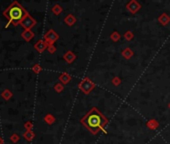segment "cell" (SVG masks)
Instances as JSON below:
<instances>
[{
  "instance_id": "9a60e30c",
  "label": "cell",
  "mask_w": 170,
  "mask_h": 144,
  "mask_svg": "<svg viewBox=\"0 0 170 144\" xmlns=\"http://www.w3.org/2000/svg\"><path fill=\"white\" fill-rule=\"evenodd\" d=\"M48 49L50 52H54V51H55V48H54V46H52V45H48Z\"/></svg>"
},
{
  "instance_id": "2e32d148",
  "label": "cell",
  "mask_w": 170,
  "mask_h": 144,
  "mask_svg": "<svg viewBox=\"0 0 170 144\" xmlns=\"http://www.w3.org/2000/svg\"><path fill=\"white\" fill-rule=\"evenodd\" d=\"M25 135H26V138H27V139H29V140H30V139H31V138H32V134H31V133H30V132H27Z\"/></svg>"
},
{
  "instance_id": "6da1fadb",
  "label": "cell",
  "mask_w": 170,
  "mask_h": 144,
  "mask_svg": "<svg viewBox=\"0 0 170 144\" xmlns=\"http://www.w3.org/2000/svg\"><path fill=\"white\" fill-rule=\"evenodd\" d=\"M82 123L88 128L92 133H97L99 130H103V127L107 123L106 119L100 111L96 108H92L81 120Z\"/></svg>"
},
{
  "instance_id": "7c38bea8",
  "label": "cell",
  "mask_w": 170,
  "mask_h": 144,
  "mask_svg": "<svg viewBox=\"0 0 170 144\" xmlns=\"http://www.w3.org/2000/svg\"><path fill=\"white\" fill-rule=\"evenodd\" d=\"M32 70H33V71L35 72V73H38L41 70V68H40V66L39 65H35V66H33V68H32Z\"/></svg>"
},
{
  "instance_id": "3957f363",
  "label": "cell",
  "mask_w": 170,
  "mask_h": 144,
  "mask_svg": "<svg viewBox=\"0 0 170 144\" xmlns=\"http://www.w3.org/2000/svg\"><path fill=\"white\" fill-rule=\"evenodd\" d=\"M21 26L23 27L25 30H31V28L36 24V21L31 17L29 14H27L22 21H21Z\"/></svg>"
},
{
  "instance_id": "52a82bcc",
  "label": "cell",
  "mask_w": 170,
  "mask_h": 144,
  "mask_svg": "<svg viewBox=\"0 0 170 144\" xmlns=\"http://www.w3.org/2000/svg\"><path fill=\"white\" fill-rule=\"evenodd\" d=\"M34 47L38 52H42V51H44L45 48L47 47V44H46V42H44L43 40H40V41H38L36 44L34 45Z\"/></svg>"
},
{
  "instance_id": "30bf717a",
  "label": "cell",
  "mask_w": 170,
  "mask_h": 144,
  "mask_svg": "<svg viewBox=\"0 0 170 144\" xmlns=\"http://www.w3.org/2000/svg\"><path fill=\"white\" fill-rule=\"evenodd\" d=\"M2 96H3V98L4 99H9L10 98V96H11V92H10L9 90H5L2 92Z\"/></svg>"
},
{
  "instance_id": "9c48e42d",
  "label": "cell",
  "mask_w": 170,
  "mask_h": 144,
  "mask_svg": "<svg viewBox=\"0 0 170 144\" xmlns=\"http://www.w3.org/2000/svg\"><path fill=\"white\" fill-rule=\"evenodd\" d=\"M52 11H53V13H55V14H59L62 11V9L59 5H54L53 8H52Z\"/></svg>"
},
{
  "instance_id": "5b68a950",
  "label": "cell",
  "mask_w": 170,
  "mask_h": 144,
  "mask_svg": "<svg viewBox=\"0 0 170 144\" xmlns=\"http://www.w3.org/2000/svg\"><path fill=\"white\" fill-rule=\"evenodd\" d=\"M80 87H81L82 90H84L85 92H88V91H90V90L92 89L93 84L90 82L88 79H85L84 82H82V83L80 84Z\"/></svg>"
},
{
  "instance_id": "4fadbf2b",
  "label": "cell",
  "mask_w": 170,
  "mask_h": 144,
  "mask_svg": "<svg viewBox=\"0 0 170 144\" xmlns=\"http://www.w3.org/2000/svg\"><path fill=\"white\" fill-rule=\"evenodd\" d=\"M60 79H61L63 82H68V79H69V78H68V76L67 75H62L61 77H60Z\"/></svg>"
},
{
  "instance_id": "ba28073f",
  "label": "cell",
  "mask_w": 170,
  "mask_h": 144,
  "mask_svg": "<svg viewBox=\"0 0 170 144\" xmlns=\"http://www.w3.org/2000/svg\"><path fill=\"white\" fill-rule=\"evenodd\" d=\"M127 7H128V9H130L132 12H136L137 10L139 9V7H140V6H139L138 3H136V2L133 0V1H131V3H129L127 5Z\"/></svg>"
},
{
  "instance_id": "8fae6325",
  "label": "cell",
  "mask_w": 170,
  "mask_h": 144,
  "mask_svg": "<svg viewBox=\"0 0 170 144\" xmlns=\"http://www.w3.org/2000/svg\"><path fill=\"white\" fill-rule=\"evenodd\" d=\"M65 22L68 23V25H72L74 22V18H72V15H68V17L65 19Z\"/></svg>"
},
{
  "instance_id": "8992f818",
  "label": "cell",
  "mask_w": 170,
  "mask_h": 144,
  "mask_svg": "<svg viewBox=\"0 0 170 144\" xmlns=\"http://www.w3.org/2000/svg\"><path fill=\"white\" fill-rule=\"evenodd\" d=\"M21 36H22V38L25 41H30L34 37V33L31 30H24L22 32V34H21Z\"/></svg>"
},
{
  "instance_id": "5bb4252c",
  "label": "cell",
  "mask_w": 170,
  "mask_h": 144,
  "mask_svg": "<svg viewBox=\"0 0 170 144\" xmlns=\"http://www.w3.org/2000/svg\"><path fill=\"white\" fill-rule=\"evenodd\" d=\"M11 140L12 141H14V142H16V141L18 140V136L16 134H13L12 136H11Z\"/></svg>"
},
{
  "instance_id": "277c9868",
  "label": "cell",
  "mask_w": 170,
  "mask_h": 144,
  "mask_svg": "<svg viewBox=\"0 0 170 144\" xmlns=\"http://www.w3.org/2000/svg\"><path fill=\"white\" fill-rule=\"evenodd\" d=\"M45 42L47 43L48 45H52L54 42L58 39V35L56 34V32L54 30H49L47 33L45 34Z\"/></svg>"
},
{
  "instance_id": "e0dca14e",
  "label": "cell",
  "mask_w": 170,
  "mask_h": 144,
  "mask_svg": "<svg viewBox=\"0 0 170 144\" xmlns=\"http://www.w3.org/2000/svg\"><path fill=\"white\" fill-rule=\"evenodd\" d=\"M0 144H2V139L0 138Z\"/></svg>"
},
{
  "instance_id": "7a4b0ae2",
  "label": "cell",
  "mask_w": 170,
  "mask_h": 144,
  "mask_svg": "<svg viewBox=\"0 0 170 144\" xmlns=\"http://www.w3.org/2000/svg\"><path fill=\"white\" fill-rule=\"evenodd\" d=\"M27 14L28 13L25 8H23L17 1H13L3 11V15L8 19V24H13L14 26L20 24Z\"/></svg>"
}]
</instances>
